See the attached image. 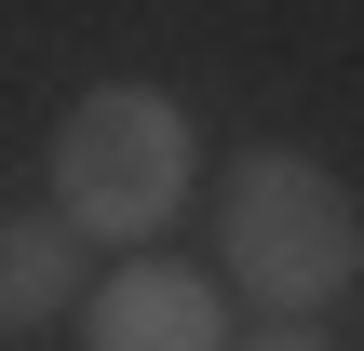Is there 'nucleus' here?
I'll return each instance as SVG.
<instances>
[{
	"label": "nucleus",
	"mask_w": 364,
	"mask_h": 351,
	"mask_svg": "<svg viewBox=\"0 0 364 351\" xmlns=\"http://www.w3.org/2000/svg\"><path fill=\"white\" fill-rule=\"evenodd\" d=\"M243 351H324V325H270V338H243Z\"/></svg>",
	"instance_id": "obj_5"
},
{
	"label": "nucleus",
	"mask_w": 364,
	"mask_h": 351,
	"mask_svg": "<svg viewBox=\"0 0 364 351\" xmlns=\"http://www.w3.org/2000/svg\"><path fill=\"white\" fill-rule=\"evenodd\" d=\"M189 108L162 81H95L68 122H54V203L68 230H108V243H149L176 203H189Z\"/></svg>",
	"instance_id": "obj_2"
},
{
	"label": "nucleus",
	"mask_w": 364,
	"mask_h": 351,
	"mask_svg": "<svg viewBox=\"0 0 364 351\" xmlns=\"http://www.w3.org/2000/svg\"><path fill=\"white\" fill-rule=\"evenodd\" d=\"M81 338L95 351H230V311L203 271L135 257V271H108V298H81Z\"/></svg>",
	"instance_id": "obj_3"
},
{
	"label": "nucleus",
	"mask_w": 364,
	"mask_h": 351,
	"mask_svg": "<svg viewBox=\"0 0 364 351\" xmlns=\"http://www.w3.org/2000/svg\"><path fill=\"white\" fill-rule=\"evenodd\" d=\"M216 257H230L243 298L324 311V298L364 271V203L311 162V149H243V162L216 176Z\"/></svg>",
	"instance_id": "obj_1"
},
{
	"label": "nucleus",
	"mask_w": 364,
	"mask_h": 351,
	"mask_svg": "<svg viewBox=\"0 0 364 351\" xmlns=\"http://www.w3.org/2000/svg\"><path fill=\"white\" fill-rule=\"evenodd\" d=\"M81 311V230L68 216H0V338Z\"/></svg>",
	"instance_id": "obj_4"
}]
</instances>
